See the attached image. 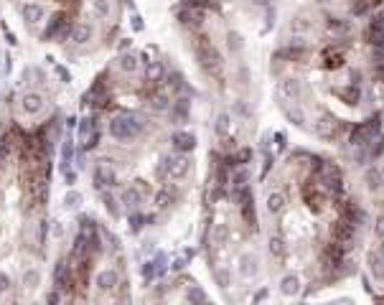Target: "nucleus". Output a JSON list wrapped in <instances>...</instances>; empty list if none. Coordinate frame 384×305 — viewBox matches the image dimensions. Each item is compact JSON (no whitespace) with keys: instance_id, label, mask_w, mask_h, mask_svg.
<instances>
[{"instance_id":"obj_1","label":"nucleus","mask_w":384,"mask_h":305,"mask_svg":"<svg viewBox=\"0 0 384 305\" xmlns=\"http://www.w3.org/2000/svg\"><path fill=\"white\" fill-rule=\"evenodd\" d=\"M140 130H143V120L138 115H133V112H122V115L112 117V122H110V135L115 140H120V143L138 138Z\"/></svg>"},{"instance_id":"obj_2","label":"nucleus","mask_w":384,"mask_h":305,"mask_svg":"<svg viewBox=\"0 0 384 305\" xmlns=\"http://www.w3.org/2000/svg\"><path fill=\"white\" fill-rule=\"evenodd\" d=\"M196 54H199V61H201V67L206 69V72H217L219 69V51L211 46V41L206 38V36H201L199 41H196Z\"/></svg>"},{"instance_id":"obj_3","label":"nucleus","mask_w":384,"mask_h":305,"mask_svg":"<svg viewBox=\"0 0 384 305\" xmlns=\"http://www.w3.org/2000/svg\"><path fill=\"white\" fill-rule=\"evenodd\" d=\"M318 176H321V186H323L326 191H331V193H341V183H344V178H341V170H338L333 163H323V165L318 168Z\"/></svg>"},{"instance_id":"obj_4","label":"nucleus","mask_w":384,"mask_h":305,"mask_svg":"<svg viewBox=\"0 0 384 305\" xmlns=\"http://www.w3.org/2000/svg\"><path fill=\"white\" fill-rule=\"evenodd\" d=\"M191 170V160L186 155H176V158H163V173H168L170 178H186Z\"/></svg>"},{"instance_id":"obj_5","label":"nucleus","mask_w":384,"mask_h":305,"mask_svg":"<svg viewBox=\"0 0 384 305\" xmlns=\"http://www.w3.org/2000/svg\"><path fill=\"white\" fill-rule=\"evenodd\" d=\"M303 201L313 211H321L323 204H326V188L321 183H315V181H308L306 186H303Z\"/></svg>"},{"instance_id":"obj_6","label":"nucleus","mask_w":384,"mask_h":305,"mask_svg":"<svg viewBox=\"0 0 384 305\" xmlns=\"http://www.w3.org/2000/svg\"><path fill=\"white\" fill-rule=\"evenodd\" d=\"M115 183H117L115 168L110 165V160H102V163L94 168V186H97V188H112Z\"/></svg>"},{"instance_id":"obj_7","label":"nucleus","mask_w":384,"mask_h":305,"mask_svg":"<svg viewBox=\"0 0 384 305\" xmlns=\"http://www.w3.org/2000/svg\"><path fill=\"white\" fill-rule=\"evenodd\" d=\"M257 272H260V259H257V254L244 252V254L239 257V275H242L244 280H252V277H257Z\"/></svg>"},{"instance_id":"obj_8","label":"nucleus","mask_w":384,"mask_h":305,"mask_svg":"<svg viewBox=\"0 0 384 305\" xmlns=\"http://www.w3.org/2000/svg\"><path fill=\"white\" fill-rule=\"evenodd\" d=\"M354 224L344 216L341 222H336V229H333V242L344 244V247H351V239H354Z\"/></svg>"},{"instance_id":"obj_9","label":"nucleus","mask_w":384,"mask_h":305,"mask_svg":"<svg viewBox=\"0 0 384 305\" xmlns=\"http://www.w3.org/2000/svg\"><path fill=\"white\" fill-rule=\"evenodd\" d=\"M280 94H283V102H301V97H303L301 81H298V79H283ZM283 102H280V104H283Z\"/></svg>"},{"instance_id":"obj_10","label":"nucleus","mask_w":384,"mask_h":305,"mask_svg":"<svg viewBox=\"0 0 384 305\" xmlns=\"http://www.w3.org/2000/svg\"><path fill=\"white\" fill-rule=\"evenodd\" d=\"M20 110H23L26 115H38V112L44 110V94H38V92H26V94L20 97Z\"/></svg>"},{"instance_id":"obj_11","label":"nucleus","mask_w":384,"mask_h":305,"mask_svg":"<svg viewBox=\"0 0 384 305\" xmlns=\"http://www.w3.org/2000/svg\"><path fill=\"white\" fill-rule=\"evenodd\" d=\"M20 13H23V20H26L28 26H38V23L44 20V15H46L44 5H38V3H23V5H20Z\"/></svg>"},{"instance_id":"obj_12","label":"nucleus","mask_w":384,"mask_h":305,"mask_svg":"<svg viewBox=\"0 0 384 305\" xmlns=\"http://www.w3.org/2000/svg\"><path fill=\"white\" fill-rule=\"evenodd\" d=\"M242 216H244V222H247V227L254 229L257 227V216H254V204H252V193L247 191V188H242Z\"/></svg>"},{"instance_id":"obj_13","label":"nucleus","mask_w":384,"mask_h":305,"mask_svg":"<svg viewBox=\"0 0 384 305\" xmlns=\"http://www.w3.org/2000/svg\"><path fill=\"white\" fill-rule=\"evenodd\" d=\"M364 38H367V43H372V46H379V43H382V38H384V18H374V20L367 26Z\"/></svg>"},{"instance_id":"obj_14","label":"nucleus","mask_w":384,"mask_h":305,"mask_svg":"<svg viewBox=\"0 0 384 305\" xmlns=\"http://www.w3.org/2000/svg\"><path fill=\"white\" fill-rule=\"evenodd\" d=\"M336 130H338V122L333 120V117H321L318 122H315V135L318 138H323V140H331V138H336Z\"/></svg>"},{"instance_id":"obj_15","label":"nucleus","mask_w":384,"mask_h":305,"mask_svg":"<svg viewBox=\"0 0 384 305\" xmlns=\"http://www.w3.org/2000/svg\"><path fill=\"white\" fill-rule=\"evenodd\" d=\"M283 115L293 122V125H303L306 122V112L301 110V102H283Z\"/></svg>"},{"instance_id":"obj_16","label":"nucleus","mask_w":384,"mask_h":305,"mask_svg":"<svg viewBox=\"0 0 384 305\" xmlns=\"http://www.w3.org/2000/svg\"><path fill=\"white\" fill-rule=\"evenodd\" d=\"M97 288H99L102 293L115 290V288H117V272H115V270H102V272L97 275Z\"/></svg>"},{"instance_id":"obj_17","label":"nucleus","mask_w":384,"mask_h":305,"mask_svg":"<svg viewBox=\"0 0 384 305\" xmlns=\"http://www.w3.org/2000/svg\"><path fill=\"white\" fill-rule=\"evenodd\" d=\"M321 59H323V67H326V69H338V67L344 64V51H341V49H326V51L321 54Z\"/></svg>"},{"instance_id":"obj_18","label":"nucleus","mask_w":384,"mask_h":305,"mask_svg":"<svg viewBox=\"0 0 384 305\" xmlns=\"http://www.w3.org/2000/svg\"><path fill=\"white\" fill-rule=\"evenodd\" d=\"M280 293L288 295V298L298 295V293H301V277H298V275H285V277L280 280Z\"/></svg>"},{"instance_id":"obj_19","label":"nucleus","mask_w":384,"mask_h":305,"mask_svg":"<svg viewBox=\"0 0 384 305\" xmlns=\"http://www.w3.org/2000/svg\"><path fill=\"white\" fill-rule=\"evenodd\" d=\"M92 36H94V28H92L89 23H77V26L72 28V41H74V43H87Z\"/></svg>"},{"instance_id":"obj_20","label":"nucleus","mask_w":384,"mask_h":305,"mask_svg":"<svg viewBox=\"0 0 384 305\" xmlns=\"http://www.w3.org/2000/svg\"><path fill=\"white\" fill-rule=\"evenodd\" d=\"M369 270H372V275H374L377 280H384V257H382V252H377V249H372V252H369Z\"/></svg>"},{"instance_id":"obj_21","label":"nucleus","mask_w":384,"mask_h":305,"mask_svg":"<svg viewBox=\"0 0 384 305\" xmlns=\"http://www.w3.org/2000/svg\"><path fill=\"white\" fill-rule=\"evenodd\" d=\"M117 67H120V72H125V74H135V72L140 69V59H138L135 54H122L120 61H117Z\"/></svg>"},{"instance_id":"obj_22","label":"nucleus","mask_w":384,"mask_h":305,"mask_svg":"<svg viewBox=\"0 0 384 305\" xmlns=\"http://www.w3.org/2000/svg\"><path fill=\"white\" fill-rule=\"evenodd\" d=\"M173 145L183 152L194 150V148H196V138H194L191 133H176V135H173Z\"/></svg>"},{"instance_id":"obj_23","label":"nucleus","mask_w":384,"mask_h":305,"mask_svg":"<svg viewBox=\"0 0 384 305\" xmlns=\"http://www.w3.org/2000/svg\"><path fill=\"white\" fill-rule=\"evenodd\" d=\"M338 94H341V99H344L346 104H351V107H354V104H359V99H361V89H359L356 84H351V86L341 89Z\"/></svg>"},{"instance_id":"obj_24","label":"nucleus","mask_w":384,"mask_h":305,"mask_svg":"<svg viewBox=\"0 0 384 305\" xmlns=\"http://www.w3.org/2000/svg\"><path fill=\"white\" fill-rule=\"evenodd\" d=\"M140 201H143L140 188H125V191H122V204H125L127 209H135Z\"/></svg>"},{"instance_id":"obj_25","label":"nucleus","mask_w":384,"mask_h":305,"mask_svg":"<svg viewBox=\"0 0 384 305\" xmlns=\"http://www.w3.org/2000/svg\"><path fill=\"white\" fill-rule=\"evenodd\" d=\"M344 216H346V219H349L354 227H359V224L367 219V214H364V211H361L356 204H346V214H344Z\"/></svg>"},{"instance_id":"obj_26","label":"nucleus","mask_w":384,"mask_h":305,"mask_svg":"<svg viewBox=\"0 0 384 305\" xmlns=\"http://www.w3.org/2000/svg\"><path fill=\"white\" fill-rule=\"evenodd\" d=\"M283 209H285V196H283V193H270V196H267V211L278 214V211H283Z\"/></svg>"},{"instance_id":"obj_27","label":"nucleus","mask_w":384,"mask_h":305,"mask_svg":"<svg viewBox=\"0 0 384 305\" xmlns=\"http://www.w3.org/2000/svg\"><path fill=\"white\" fill-rule=\"evenodd\" d=\"M54 280H56V288H64V285L69 282V267H67V262H59V265H56Z\"/></svg>"},{"instance_id":"obj_28","label":"nucleus","mask_w":384,"mask_h":305,"mask_svg":"<svg viewBox=\"0 0 384 305\" xmlns=\"http://www.w3.org/2000/svg\"><path fill=\"white\" fill-rule=\"evenodd\" d=\"M94 133V122H92V117H84V120H79V140L81 143H87V138Z\"/></svg>"},{"instance_id":"obj_29","label":"nucleus","mask_w":384,"mask_h":305,"mask_svg":"<svg viewBox=\"0 0 384 305\" xmlns=\"http://www.w3.org/2000/svg\"><path fill=\"white\" fill-rule=\"evenodd\" d=\"M38 282H41V272H38V270H28V272L23 275V285H26V290H36V288H38Z\"/></svg>"},{"instance_id":"obj_30","label":"nucleus","mask_w":384,"mask_h":305,"mask_svg":"<svg viewBox=\"0 0 384 305\" xmlns=\"http://www.w3.org/2000/svg\"><path fill=\"white\" fill-rule=\"evenodd\" d=\"M92 10H94V15L107 18L112 13V5H110V0H92Z\"/></svg>"},{"instance_id":"obj_31","label":"nucleus","mask_w":384,"mask_h":305,"mask_svg":"<svg viewBox=\"0 0 384 305\" xmlns=\"http://www.w3.org/2000/svg\"><path fill=\"white\" fill-rule=\"evenodd\" d=\"M153 270H155V275L160 277L165 270H168V254L165 252H160V254H155V259H153Z\"/></svg>"},{"instance_id":"obj_32","label":"nucleus","mask_w":384,"mask_h":305,"mask_svg":"<svg viewBox=\"0 0 384 305\" xmlns=\"http://www.w3.org/2000/svg\"><path fill=\"white\" fill-rule=\"evenodd\" d=\"M328 28H331V31H336V33H349L351 23H349V20H338V18H331V20H328Z\"/></svg>"},{"instance_id":"obj_33","label":"nucleus","mask_w":384,"mask_h":305,"mask_svg":"<svg viewBox=\"0 0 384 305\" xmlns=\"http://www.w3.org/2000/svg\"><path fill=\"white\" fill-rule=\"evenodd\" d=\"M382 173H379V170H374V168H369V170H367V181H369V188H372V191H377V188H379V183H382Z\"/></svg>"},{"instance_id":"obj_34","label":"nucleus","mask_w":384,"mask_h":305,"mask_svg":"<svg viewBox=\"0 0 384 305\" xmlns=\"http://www.w3.org/2000/svg\"><path fill=\"white\" fill-rule=\"evenodd\" d=\"M217 133H219V135H227V133H229V115H227V112H222V115L217 117Z\"/></svg>"},{"instance_id":"obj_35","label":"nucleus","mask_w":384,"mask_h":305,"mask_svg":"<svg viewBox=\"0 0 384 305\" xmlns=\"http://www.w3.org/2000/svg\"><path fill=\"white\" fill-rule=\"evenodd\" d=\"M270 252H272L275 257H283V254H285V244H283L280 236H272V239H270Z\"/></svg>"},{"instance_id":"obj_36","label":"nucleus","mask_w":384,"mask_h":305,"mask_svg":"<svg viewBox=\"0 0 384 305\" xmlns=\"http://www.w3.org/2000/svg\"><path fill=\"white\" fill-rule=\"evenodd\" d=\"M191 303H206L209 298H206V293L204 290H199V288H188V295H186Z\"/></svg>"},{"instance_id":"obj_37","label":"nucleus","mask_w":384,"mask_h":305,"mask_svg":"<svg viewBox=\"0 0 384 305\" xmlns=\"http://www.w3.org/2000/svg\"><path fill=\"white\" fill-rule=\"evenodd\" d=\"M310 26H313V23H310V20H308L306 15H303V18H301V15H298V18H295V20H293V31H295V33H301V31H303V33H306V31H310Z\"/></svg>"},{"instance_id":"obj_38","label":"nucleus","mask_w":384,"mask_h":305,"mask_svg":"<svg viewBox=\"0 0 384 305\" xmlns=\"http://www.w3.org/2000/svg\"><path fill=\"white\" fill-rule=\"evenodd\" d=\"M81 204V193L79 191H69L67 196H64V206H69V209H74Z\"/></svg>"},{"instance_id":"obj_39","label":"nucleus","mask_w":384,"mask_h":305,"mask_svg":"<svg viewBox=\"0 0 384 305\" xmlns=\"http://www.w3.org/2000/svg\"><path fill=\"white\" fill-rule=\"evenodd\" d=\"M170 204H173V191H168V188L160 191V193H158V206L165 209V206H170Z\"/></svg>"},{"instance_id":"obj_40","label":"nucleus","mask_w":384,"mask_h":305,"mask_svg":"<svg viewBox=\"0 0 384 305\" xmlns=\"http://www.w3.org/2000/svg\"><path fill=\"white\" fill-rule=\"evenodd\" d=\"M160 76H163V67H160L158 61H151V64H148V79L155 81V79H160Z\"/></svg>"},{"instance_id":"obj_41","label":"nucleus","mask_w":384,"mask_h":305,"mask_svg":"<svg viewBox=\"0 0 384 305\" xmlns=\"http://www.w3.org/2000/svg\"><path fill=\"white\" fill-rule=\"evenodd\" d=\"M227 38H229V49H231V51H239V46H242V43H239V33L229 31V36H227Z\"/></svg>"},{"instance_id":"obj_42","label":"nucleus","mask_w":384,"mask_h":305,"mask_svg":"<svg viewBox=\"0 0 384 305\" xmlns=\"http://www.w3.org/2000/svg\"><path fill=\"white\" fill-rule=\"evenodd\" d=\"M153 275H155L153 262H145V265H143V277H145V280H153Z\"/></svg>"},{"instance_id":"obj_43","label":"nucleus","mask_w":384,"mask_h":305,"mask_svg":"<svg viewBox=\"0 0 384 305\" xmlns=\"http://www.w3.org/2000/svg\"><path fill=\"white\" fill-rule=\"evenodd\" d=\"M153 107H155V110H168V99H165V97H155Z\"/></svg>"},{"instance_id":"obj_44","label":"nucleus","mask_w":384,"mask_h":305,"mask_svg":"<svg viewBox=\"0 0 384 305\" xmlns=\"http://www.w3.org/2000/svg\"><path fill=\"white\" fill-rule=\"evenodd\" d=\"M275 26V10L272 8H267V23H265V31H270Z\"/></svg>"},{"instance_id":"obj_45","label":"nucleus","mask_w":384,"mask_h":305,"mask_svg":"<svg viewBox=\"0 0 384 305\" xmlns=\"http://www.w3.org/2000/svg\"><path fill=\"white\" fill-rule=\"evenodd\" d=\"M217 280H219V285H222V288H227V285H229V275H227V270H222V272L217 275Z\"/></svg>"},{"instance_id":"obj_46","label":"nucleus","mask_w":384,"mask_h":305,"mask_svg":"<svg viewBox=\"0 0 384 305\" xmlns=\"http://www.w3.org/2000/svg\"><path fill=\"white\" fill-rule=\"evenodd\" d=\"M104 204H107L110 214H117V209H115V199H112V196H107V193H104Z\"/></svg>"},{"instance_id":"obj_47","label":"nucleus","mask_w":384,"mask_h":305,"mask_svg":"<svg viewBox=\"0 0 384 305\" xmlns=\"http://www.w3.org/2000/svg\"><path fill=\"white\" fill-rule=\"evenodd\" d=\"M377 236H379V239H384V214L377 219Z\"/></svg>"},{"instance_id":"obj_48","label":"nucleus","mask_w":384,"mask_h":305,"mask_svg":"<svg viewBox=\"0 0 384 305\" xmlns=\"http://www.w3.org/2000/svg\"><path fill=\"white\" fill-rule=\"evenodd\" d=\"M143 26H145L143 18H140V15H133V28H135V31H143Z\"/></svg>"},{"instance_id":"obj_49","label":"nucleus","mask_w":384,"mask_h":305,"mask_svg":"<svg viewBox=\"0 0 384 305\" xmlns=\"http://www.w3.org/2000/svg\"><path fill=\"white\" fill-rule=\"evenodd\" d=\"M130 222H133V231H138V229L143 227V216H138V214H135V216H133Z\"/></svg>"},{"instance_id":"obj_50","label":"nucleus","mask_w":384,"mask_h":305,"mask_svg":"<svg viewBox=\"0 0 384 305\" xmlns=\"http://www.w3.org/2000/svg\"><path fill=\"white\" fill-rule=\"evenodd\" d=\"M275 140H278V148H285V143H288L285 133H278V135H275Z\"/></svg>"},{"instance_id":"obj_51","label":"nucleus","mask_w":384,"mask_h":305,"mask_svg":"<svg viewBox=\"0 0 384 305\" xmlns=\"http://www.w3.org/2000/svg\"><path fill=\"white\" fill-rule=\"evenodd\" d=\"M5 290H8V277L0 272V293H5Z\"/></svg>"},{"instance_id":"obj_52","label":"nucleus","mask_w":384,"mask_h":305,"mask_svg":"<svg viewBox=\"0 0 384 305\" xmlns=\"http://www.w3.org/2000/svg\"><path fill=\"white\" fill-rule=\"evenodd\" d=\"M377 59H379V61H384V38H382V43L377 46Z\"/></svg>"},{"instance_id":"obj_53","label":"nucleus","mask_w":384,"mask_h":305,"mask_svg":"<svg viewBox=\"0 0 384 305\" xmlns=\"http://www.w3.org/2000/svg\"><path fill=\"white\" fill-rule=\"evenodd\" d=\"M64 234V227L61 224H54V236H61Z\"/></svg>"},{"instance_id":"obj_54","label":"nucleus","mask_w":384,"mask_h":305,"mask_svg":"<svg viewBox=\"0 0 384 305\" xmlns=\"http://www.w3.org/2000/svg\"><path fill=\"white\" fill-rule=\"evenodd\" d=\"M265 295H267V290H260V293H257V295H254V303H257V300H262V298H265Z\"/></svg>"},{"instance_id":"obj_55","label":"nucleus","mask_w":384,"mask_h":305,"mask_svg":"<svg viewBox=\"0 0 384 305\" xmlns=\"http://www.w3.org/2000/svg\"><path fill=\"white\" fill-rule=\"evenodd\" d=\"M254 3H257V5H270L272 0H254Z\"/></svg>"},{"instance_id":"obj_56","label":"nucleus","mask_w":384,"mask_h":305,"mask_svg":"<svg viewBox=\"0 0 384 305\" xmlns=\"http://www.w3.org/2000/svg\"><path fill=\"white\" fill-rule=\"evenodd\" d=\"M382 176H384V168H382Z\"/></svg>"}]
</instances>
